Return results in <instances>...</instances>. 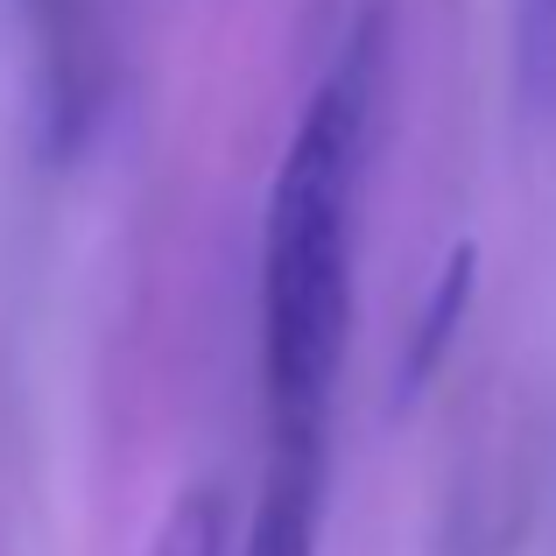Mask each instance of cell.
Listing matches in <instances>:
<instances>
[{
  "label": "cell",
  "mask_w": 556,
  "mask_h": 556,
  "mask_svg": "<svg viewBox=\"0 0 556 556\" xmlns=\"http://www.w3.org/2000/svg\"><path fill=\"white\" fill-rule=\"evenodd\" d=\"M388 8L367 0L339 64L311 92L261 212V402L268 437H331L353 339L359 268V190H367Z\"/></svg>",
  "instance_id": "cell-1"
},
{
  "label": "cell",
  "mask_w": 556,
  "mask_h": 556,
  "mask_svg": "<svg viewBox=\"0 0 556 556\" xmlns=\"http://www.w3.org/2000/svg\"><path fill=\"white\" fill-rule=\"evenodd\" d=\"M331 493V437H268L261 493L247 507L240 556H317Z\"/></svg>",
  "instance_id": "cell-2"
},
{
  "label": "cell",
  "mask_w": 556,
  "mask_h": 556,
  "mask_svg": "<svg viewBox=\"0 0 556 556\" xmlns=\"http://www.w3.org/2000/svg\"><path fill=\"white\" fill-rule=\"evenodd\" d=\"M472 289H479V247H458V254L437 268V289H430V303H422V325H416V339H408L402 374H394V394H402V402L430 388L437 359L451 353V339H458L465 311H472Z\"/></svg>",
  "instance_id": "cell-3"
},
{
  "label": "cell",
  "mask_w": 556,
  "mask_h": 556,
  "mask_svg": "<svg viewBox=\"0 0 556 556\" xmlns=\"http://www.w3.org/2000/svg\"><path fill=\"white\" fill-rule=\"evenodd\" d=\"M149 556H240L232 549V486L226 479H190L155 521Z\"/></svg>",
  "instance_id": "cell-4"
},
{
  "label": "cell",
  "mask_w": 556,
  "mask_h": 556,
  "mask_svg": "<svg viewBox=\"0 0 556 556\" xmlns=\"http://www.w3.org/2000/svg\"><path fill=\"white\" fill-rule=\"evenodd\" d=\"M507 56L529 113H556V0H507Z\"/></svg>",
  "instance_id": "cell-5"
},
{
  "label": "cell",
  "mask_w": 556,
  "mask_h": 556,
  "mask_svg": "<svg viewBox=\"0 0 556 556\" xmlns=\"http://www.w3.org/2000/svg\"><path fill=\"white\" fill-rule=\"evenodd\" d=\"M36 8H42V22H50V36L71 42V8H78V0H36Z\"/></svg>",
  "instance_id": "cell-6"
},
{
  "label": "cell",
  "mask_w": 556,
  "mask_h": 556,
  "mask_svg": "<svg viewBox=\"0 0 556 556\" xmlns=\"http://www.w3.org/2000/svg\"><path fill=\"white\" fill-rule=\"evenodd\" d=\"M451 556H479V549H472V543H458V549H451Z\"/></svg>",
  "instance_id": "cell-7"
}]
</instances>
